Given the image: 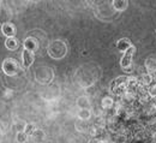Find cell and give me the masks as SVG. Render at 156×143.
Returning <instances> with one entry per match:
<instances>
[{
    "label": "cell",
    "instance_id": "1",
    "mask_svg": "<svg viewBox=\"0 0 156 143\" xmlns=\"http://www.w3.org/2000/svg\"><path fill=\"white\" fill-rule=\"evenodd\" d=\"M1 70L6 76H15L20 72V65L13 58H6L1 64Z\"/></svg>",
    "mask_w": 156,
    "mask_h": 143
},
{
    "label": "cell",
    "instance_id": "2",
    "mask_svg": "<svg viewBox=\"0 0 156 143\" xmlns=\"http://www.w3.org/2000/svg\"><path fill=\"white\" fill-rule=\"evenodd\" d=\"M127 82H129V77L126 76H120L115 78L111 83V91L117 95H122L127 90Z\"/></svg>",
    "mask_w": 156,
    "mask_h": 143
},
{
    "label": "cell",
    "instance_id": "3",
    "mask_svg": "<svg viewBox=\"0 0 156 143\" xmlns=\"http://www.w3.org/2000/svg\"><path fill=\"white\" fill-rule=\"evenodd\" d=\"M135 54V46H131L122 55L121 60H120V65L122 69H126V71H131V64H132V57Z\"/></svg>",
    "mask_w": 156,
    "mask_h": 143
},
{
    "label": "cell",
    "instance_id": "4",
    "mask_svg": "<svg viewBox=\"0 0 156 143\" xmlns=\"http://www.w3.org/2000/svg\"><path fill=\"white\" fill-rule=\"evenodd\" d=\"M1 33L2 35L6 36V39L9 38H15L16 35V27L13 23H10V22H5L1 24Z\"/></svg>",
    "mask_w": 156,
    "mask_h": 143
},
{
    "label": "cell",
    "instance_id": "5",
    "mask_svg": "<svg viewBox=\"0 0 156 143\" xmlns=\"http://www.w3.org/2000/svg\"><path fill=\"white\" fill-rule=\"evenodd\" d=\"M34 60H35V54H34V52H30V51H27V49H24V51L22 52V61H23V66H24V67L31 66Z\"/></svg>",
    "mask_w": 156,
    "mask_h": 143
},
{
    "label": "cell",
    "instance_id": "6",
    "mask_svg": "<svg viewBox=\"0 0 156 143\" xmlns=\"http://www.w3.org/2000/svg\"><path fill=\"white\" fill-rule=\"evenodd\" d=\"M23 47L24 49L27 51H30V52H35L39 47V43H37V40L34 39V38H27L24 42H23Z\"/></svg>",
    "mask_w": 156,
    "mask_h": 143
},
{
    "label": "cell",
    "instance_id": "7",
    "mask_svg": "<svg viewBox=\"0 0 156 143\" xmlns=\"http://www.w3.org/2000/svg\"><path fill=\"white\" fill-rule=\"evenodd\" d=\"M132 45H131V41L129 40V39H120V40L117 42V48H118V51L119 52H126L130 47H131Z\"/></svg>",
    "mask_w": 156,
    "mask_h": 143
},
{
    "label": "cell",
    "instance_id": "8",
    "mask_svg": "<svg viewBox=\"0 0 156 143\" xmlns=\"http://www.w3.org/2000/svg\"><path fill=\"white\" fill-rule=\"evenodd\" d=\"M18 46H20V42L16 39V36L15 38H9V39H6V41H5V47L9 51H16L18 48Z\"/></svg>",
    "mask_w": 156,
    "mask_h": 143
},
{
    "label": "cell",
    "instance_id": "9",
    "mask_svg": "<svg viewBox=\"0 0 156 143\" xmlns=\"http://www.w3.org/2000/svg\"><path fill=\"white\" fill-rule=\"evenodd\" d=\"M129 6V1L126 0H114L113 1V7L117 11H125Z\"/></svg>",
    "mask_w": 156,
    "mask_h": 143
},
{
    "label": "cell",
    "instance_id": "10",
    "mask_svg": "<svg viewBox=\"0 0 156 143\" xmlns=\"http://www.w3.org/2000/svg\"><path fill=\"white\" fill-rule=\"evenodd\" d=\"M101 106H102L103 109H107L108 111V109H111L114 106V101H113V99L111 96H105L102 99V101H101Z\"/></svg>",
    "mask_w": 156,
    "mask_h": 143
},
{
    "label": "cell",
    "instance_id": "11",
    "mask_svg": "<svg viewBox=\"0 0 156 143\" xmlns=\"http://www.w3.org/2000/svg\"><path fill=\"white\" fill-rule=\"evenodd\" d=\"M76 129L80 132H85V131H89L90 130V126L88 124V120H78L76 122Z\"/></svg>",
    "mask_w": 156,
    "mask_h": 143
},
{
    "label": "cell",
    "instance_id": "12",
    "mask_svg": "<svg viewBox=\"0 0 156 143\" xmlns=\"http://www.w3.org/2000/svg\"><path fill=\"white\" fill-rule=\"evenodd\" d=\"M77 105L79 106L80 109H83V108L89 109V107H90V101H89L88 98H85V96H80V98H78Z\"/></svg>",
    "mask_w": 156,
    "mask_h": 143
},
{
    "label": "cell",
    "instance_id": "13",
    "mask_svg": "<svg viewBox=\"0 0 156 143\" xmlns=\"http://www.w3.org/2000/svg\"><path fill=\"white\" fill-rule=\"evenodd\" d=\"M90 117H91L90 109H87V108L79 109V112H78V118H79L80 120H89Z\"/></svg>",
    "mask_w": 156,
    "mask_h": 143
},
{
    "label": "cell",
    "instance_id": "14",
    "mask_svg": "<svg viewBox=\"0 0 156 143\" xmlns=\"http://www.w3.org/2000/svg\"><path fill=\"white\" fill-rule=\"evenodd\" d=\"M145 67L147 70L151 73V72H155L156 71V59L154 58H148L145 61Z\"/></svg>",
    "mask_w": 156,
    "mask_h": 143
},
{
    "label": "cell",
    "instance_id": "15",
    "mask_svg": "<svg viewBox=\"0 0 156 143\" xmlns=\"http://www.w3.org/2000/svg\"><path fill=\"white\" fill-rule=\"evenodd\" d=\"M31 137H33V140H35V141H42V140L44 138V132H43L41 129H36V130L34 131V134L31 135Z\"/></svg>",
    "mask_w": 156,
    "mask_h": 143
},
{
    "label": "cell",
    "instance_id": "16",
    "mask_svg": "<svg viewBox=\"0 0 156 143\" xmlns=\"http://www.w3.org/2000/svg\"><path fill=\"white\" fill-rule=\"evenodd\" d=\"M37 127L35 126V124L34 123H28L27 125H25V129H24V132L28 135V136H31L33 134H34V131L36 130Z\"/></svg>",
    "mask_w": 156,
    "mask_h": 143
},
{
    "label": "cell",
    "instance_id": "17",
    "mask_svg": "<svg viewBox=\"0 0 156 143\" xmlns=\"http://www.w3.org/2000/svg\"><path fill=\"white\" fill-rule=\"evenodd\" d=\"M139 82L147 87V85H149V84L153 82V76H151L150 73H144V75L140 77V81Z\"/></svg>",
    "mask_w": 156,
    "mask_h": 143
},
{
    "label": "cell",
    "instance_id": "18",
    "mask_svg": "<svg viewBox=\"0 0 156 143\" xmlns=\"http://www.w3.org/2000/svg\"><path fill=\"white\" fill-rule=\"evenodd\" d=\"M29 136L23 131V132H17V136H16V141L18 143H25L28 141Z\"/></svg>",
    "mask_w": 156,
    "mask_h": 143
},
{
    "label": "cell",
    "instance_id": "19",
    "mask_svg": "<svg viewBox=\"0 0 156 143\" xmlns=\"http://www.w3.org/2000/svg\"><path fill=\"white\" fill-rule=\"evenodd\" d=\"M148 94L150 95V98L156 99V83L149 87V89H148Z\"/></svg>",
    "mask_w": 156,
    "mask_h": 143
},
{
    "label": "cell",
    "instance_id": "20",
    "mask_svg": "<svg viewBox=\"0 0 156 143\" xmlns=\"http://www.w3.org/2000/svg\"><path fill=\"white\" fill-rule=\"evenodd\" d=\"M12 94H13V91L11 89H5V91L2 93V96H4V99H10V96H12Z\"/></svg>",
    "mask_w": 156,
    "mask_h": 143
},
{
    "label": "cell",
    "instance_id": "21",
    "mask_svg": "<svg viewBox=\"0 0 156 143\" xmlns=\"http://www.w3.org/2000/svg\"><path fill=\"white\" fill-rule=\"evenodd\" d=\"M89 143H103L101 140H98V138H93V140H90Z\"/></svg>",
    "mask_w": 156,
    "mask_h": 143
},
{
    "label": "cell",
    "instance_id": "22",
    "mask_svg": "<svg viewBox=\"0 0 156 143\" xmlns=\"http://www.w3.org/2000/svg\"><path fill=\"white\" fill-rule=\"evenodd\" d=\"M155 137H156V134H155Z\"/></svg>",
    "mask_w": 156,
    "mask_h": 143
},
{
    "label": "cell",
    "instance_id": "23",
    "mask_svg": "<svg viewBox=\"0 0 156 143\" xmlns=\"http://www.w3.org/2000/svg\"><path fill=\"white\" fill-rule=\"evenodd\" d=\"M155 81H156V80H155Z\"/></svg>",
    "mask_w": 156,
    "mask_h": 143
}]
</instances>
